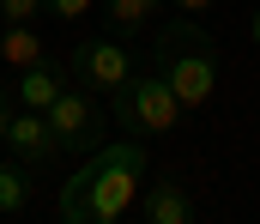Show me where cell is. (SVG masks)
<instances>
[{
	"instance_id": "obj_1",
	"label": "cell",
	"mask_w": 260,
	"mask_h": 224,
	"mask_svg": "<svg viewBox=\"0 0 260 224\" xmlns=\"http://www.w3.org/2000/svg\"><path fill=\"white\" fill-rule=\"evenodd\" d=\"M145 188V140H115V146L85 151V170L61 188L67 224H121Z\"/></svg>"
},
{
	"instance_id": "obj_2",
	"label": "cell",
	"mask_w": 260,
	"mask_h": 224,
	"mask_svg": "<svg viewBox=\"0 0 260 224\" xmlns=\"http://www.w3.org/2000/svg\"><path fill=\"white\" fill-rule=\"evenodd\" d=\"M151 67L170 79V91L188 109H206L212 91H218V43H212V30L194 12H182L176 24L151 30Z\"/></svg>"
},
{
	"instance_id": "obj_3",
	"label": "cell",
	"mask_w": 260,
	"mask_h": 224,
	"mask_svg": "<svg viewBox=\"0 0 260 224\" xmlns=\"http://www.w3.org/2000/svg\"><path fill=\"white\" fill-rule=\"evenodd\" d=\"M109 115H115V127H121V134L151 140V134H176V121L188 115V103L170 91V79L157 73V67H151V73L139 67V73L109 97Z\"/></svg>"
},
{
	"instance_id": "obj_4",
	"label": "cell",
	"mask_w": 260,
	"mask_h": 224,
	"mask_svg": "<svg viewBox=\"0 0 260 224\" xmlns=\"http://www.w3.org/2000/svg\"><path fill=\"white\" fill-rule=\"evenodd\" d=\"M67 73L79 79V85H91L97 97H115V91L139 73V55H133L127 37H115V30H103V37H79V49H73Z\"/></svg>"
},
{
	"instance_id": "obj_5",
	"label": "cell",
	"mask_w": 260,
	"mask_h": 224,
	"mask_svg": "<svg viewBox=\"0 0 260 224\" xmlns=\"http://www.w3.org/2000/svg\"><path fill=\"white\" fill-rule=\"evenodd\" d=\"M49 127H55L61 151H97V146H103V127H109L103 97H97L91 85H79V79H73L61 97L49 103Z\"/></svg>"
},
{
	"instance_id": "obj_6",
	"label": "cell",
	"mask_w": 260,
	"mask_h": 224,
	"mask_svg": "<svg viewBox=\"0 0 260 224\" xmlns=\"http://www.w3.org/2000/svg\"><path fill=\"white\" fill-rule=\"evenodd\" d=\"M133 218L139 224H194V194H188V182L182 176H151L145 188H139V200H133Z\"/></svg>"
},
{
	"instance_id": "obj_7",
	"label": "cell",
	"mask_w": 260,
	"mask_h": 224,
	"mask_svg": "<svg viewBox=\"0 0 260 224\" xmlns=\"http://www.w3.org/2000/svg\"><path fill=\"white\" fill-rule=\"evenodd\" d=\"M6 151L24 157V164H37V170H49V164L61 157V140H55V127H49V109H18L12 127H6Z\"/></svg>"
},
{
	"instance_id": "obj_8",
	"label": "cell",
	"mask_w": 260,
	"mask_h": 224,
	"mask_svg": "<svg viewBox=\"0 0 260 224\" xmlns=\"http://www.w3.org/2000/svg\"><path fill=\"white\" fill-rule=\"evenodd\" d=\"M67 85H73V73H67L61 61H30V67H18L12 73V97H18V109H49L55 97H61Z\"/></svg>"
},
{
	"instance_id": "obj_9",
	"label": "cell",
	"mask_w": 260,
	"mask_h": 224,
	"mask_svg": "<svg viewBox=\"0 0 260 224\" xmlns=\"http://www.w3.org/2000/svg\"><path fill=\"white\" fill-rule=\"evenodd\" d=\"M37 206V164L0 157V218H24Z\"/></svg>"
},
{
	"instance_id": "obj_10",
	"label": "cell",
	"mask_w": 260,
	"mask_h": 224,
	"mask_svg": "<svg viewBox=\"0 0 260 224\" xmlns=\"http://www.w3.org/2000/svg\"><path fill=\"white\" fill-rule=\"evenodd\" d=\"M43 55H49V37H43L37 24H6V30H0V67H6V73L30 67V61H43Z\"/></svg>"
},
{
	"instance_id": "obj_11",
	"label": "cell",
	"mask_w": 260,
	"mask_h": 224,
	"mask_svg": "<svg viewBox=\"0 0 260 224\" xmlns=\"http://www.w3.org/2000/svg\"><path fill=\"white\" fill-rule=\"evenodd\" d=\"M170 0H103V30L115 37H145V24L164 12Z\"/></svg>"
},
{
	"instance_id": "obj_12",
	"label": "cell",
	"mask_w": 260,
	"mask_h": 224,
	"mask_svg": "<svg viewBox=\"0 0 260 224\" xmlns=\"http://www.w3.org/2000/svg\"><path fill=\"white\" fill-rule=\"evenodd\" d=\"M49 12V0H0V18L6 24H37Z\"/></svg>"
},
{
	"instance_id": "obj_13",
	"label": "cell",
	"mask_w": 260,
	"mask_h": 224,
	"mask_svg": "<svg viewBox=\"0 0 260 224\" xmlns=\"http://www.w3.org/2000/svg\"><path fill=\"white\" fill-rule=\"evenodd\" d=\"M91 6H97V0H49V18H61V24H85Z\"/></svg>"
},
{
	"instance_id": "obj_14",
	"label": "cell",
	"mask_w": 260,
	"mask_h": 224,
	"mask_svg": "<svg viewBox=\"0 0 260 224\" xmlns=\"http://www.w3.org/2000/svg\"><path fill=\"white\" fill-rule=\"evenodd\" d=\"M12 115H18V97H12V85H0V146H6V127H12Z\"/></svg>"
},
{
	"instance_id": "obj_15",
	"label": "cell",
	"mask_w": 260,
	"mask_h": 224,
	"mask_svg": "<svg viewBox=\"0 0 260 224\" xmlns=\"http://www.w3.org/2000/svg\"><path fill=\"white\" fill-rule=\"evenodd\" d=\"M170 6H176V12H194V18H206V12H212L218 0H170Z\"/></svg>"
},
{
	"instance_id": "obj_16",
	"label": "cell",
	"mask_w": 260,
	"mask_h": 224,
	"mask_svg": "<svg viewBox=\"0 0 260 224\" xmlns=\"http://www.w3.org/2000/svg\"><path fill=\"white\" fill-rule=\"evenodd\" d=\"M248 37H254V49H260V0H254V12H248Z\"/></svg>"
},
{
	"instance_id": "obj_17",
	"label": "cell",
	"mask_w": 260,
	"mask_h": 224,
	"mask_svg": "<svg viewBox=\"0 0 260 224\" xmlns=\"http://www.w3.org/2000/svg\"><path fill=\"white\" fill-rule=\"evenodd\" d=\"M0 30H6V18H0Z\"/></svg>"
}]
</instances>
